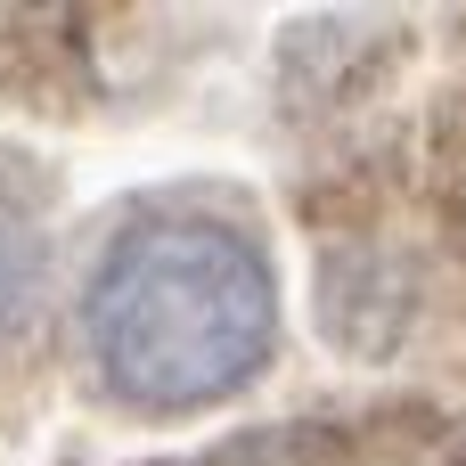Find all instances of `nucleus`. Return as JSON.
Here are the masks:
<instances>
[{
    "instance_id": "nucleus-1",
    "label": "nucleus",
    "mask_w": 466,
    "mask_h": 466,
    "mask_svg": "<svg viewBox=\"0 0 466 466\" xmlns=\"http://www.w3.org/2000/svg\"><path fill=\"white\" fill-rule=\"evenodd\" d=\"M90 352L123 401L197 410L270 352V270L221 221H131L90 279Z\"/></svg>"
},
{
    "instance_id": "nucleus-2",
    "label": "nucleus",
    "mask_w": 466,
    "mask_h": 466,
    "mask_svg": "<svg viewBox=\"0 0 466 466\" xmlns=\"http://www.w3.org/2000/svg\"><path fill=\"white\" fill-rule=\"evenodd\" d=\"M33 287H41V221H33V205L0 180V328L33 303Z\"/></svg>"
}]
</instances>
